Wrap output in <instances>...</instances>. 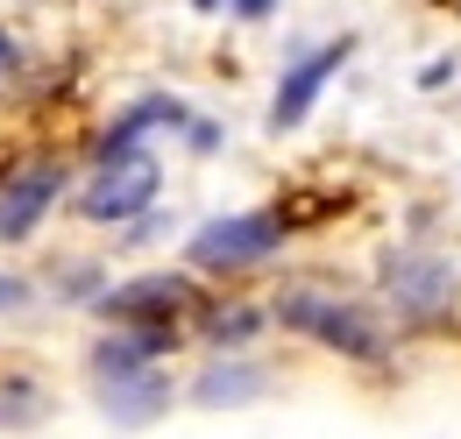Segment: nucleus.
<instances>
[{
    "instance_id": "1",
    "label": "nucleus",
    "mask_w": 461,
    "mask_h": 439,
    "mask_svg": "<svg viewBox=\"0 0 461 439\" xmlns=\"http://www.w3.org/2000/svg\"><path fill=\"white\" fill-rule=\"evenodd\" d=\"M270 319L291 327V333H305L312 347H327V354H341V362H362V369H384V362H391L384 319H376L369 305H355V298H334V291H285V298L270 305Z\"/></svg>"
},
{
    "instance_id": "2",
    "label": "nucleus",
    "mask_w": 461,
    "mask_h": 439,
    "mask_svg": "<svg viewBox=\"0 0 461 439\" xmlns=\"http://www.w3.org/2000/svg\"><path fill=\"white\" fill-rule=\"evenodd\" d=\"M270 255H285V213H270V206L213 213V220H199L192 241H185V263H192L199 276L256 270V263H270Z\"/></svg>"
},
{
    "instance_id": "3",
    "label": "nucleus",
    "mask_w": 461,
    "mask_h": 439,
    "mask_svg": "<svg viewBox=\"0 0 461 439\" xmlns=\"http://www.w3.org/2000/svg\"><path fill=\"white\" fill-rule=\"evenodd\" d=\"M164 192V164L149 149H114L100 157V170L86 177V192L71 199V213L93 220V227H121V220H142L149 199Z\"/></svg>"
},
{
    "instance_id": "4",
    "label": "nucleus",
    "mask_w": 461,
    "mask_h": 439,
    "mask_svg": "<svg viewBox=\"0 0 461 439\" xmlns=\"http://www.w3.org/2000/svg\"><path fill=\"white\" fill-rule=\"evenodd\" d=\"M107 327H149V333H177V312H199V283L177 270H149L114 283L100 305H93Z\"/></svg>"
},
{
    "instance_id": "5",
    "label": "nucleus",
    "mask_w": 461,
    "mask_h": 439,
    "mask_svg": "<svg viewBox=\"0 0 461 439\" xmlns=\"http://www.w3.org/2000/svg\"><path fill=\"white\" fill-rule=\"evenodd\" d=\"M355 57V36H334V43H312V50H298L285 64V78H277V93H270V135H285V128H298L305 113L320 107V93L341 78V64Z\"/></svg>"
},
{
    "instance_id": "6",
    "label": "nucleus",
    "mask_w": 461,
    "mask_h": 439,
    "mask_svg": "<svg viewBox=\"0 0 461 439\" xmlns=\"http://www.w3.org/2000/svg\"><path fill=\"white\" fill-rule=\"evenodd\" d=\"M384 298L404 319H440L455 305V263L426 255V248H391L384 255Z\"/></svg>"
},
{
    "instance_id": "7",
    "label": "nucleus",
    "mask_w": 461,
    "mask_h": 439,
    "mask_svg": "<svg viewBox=\"0 0 461 439\" xmlns=\"http://www.w3.org/2000/svg\"><path fill=\"white\" fill-rule=\"evenodd\" d=\"M58 199H64V170H58V164L14 170V177L0 184V241H29Z\"/></svg>"
},
{
    "instance_id": "8",
    "label": "nucleus",
    "mask_w": 461,
    "mask_h": 439,
    "mask_svg": "<svg viewBox=\"0 0 461 439\" xmlns=\"http://www.w3.org/2000/svg\"><path fill=\"white\" fill-rule=\"evenodd\" d=\"M100 404L114 411L121 426H149L164 404H171V376L164 369H142V376H121V383H100Z\"/></svg>"
},
{
    "instance_id": "9",
    "label": "nucleus",
    "mask_w": 461,
    "mask_h": 439,
    "mask_svg": "<svg viewBox=\"0 0 461 439\" xmlns=\"http://www.w3.org/2000/svg\"><path fill=\"white\" fill-rule=\"evenodd\" d=\"M185 121H192V113L177 107L171 93H142V100L121 113L107 135H100V157H114V149H142V135H149V128H185Z\"/></svg>"
},
{
    "instance_id": "10",
    "label": "nucleus",
    "mask_w": 461,
    "mask_h": 439,
    "mask_svg": "<svg viewBox=\"0 0 461 439\" xmlns=\"http://www.w3.org/2000/svg\"><path fill=\"white\" fill-rule=\"evenodd\" d=\"M192 397H199V404H249V397H263V369H249V362H213Z\"/></svg>"
},
{
    "instance_id": "11",
    "label": "nucleus",
    "mask_w": 461,
    "mask_h": 439,
    "mask_svg": "<svg viewBox=\"0 0 461 439\" xmlns=\"http://www.w3.org/2000/svg\"><path fill=\"white\" fill-rule=\"evenodd\" d=\"M263 327H270V312H256V305H221V312L206 319L213 340H249V333H263Z\"/></svg>"
},
{
    "instance_id": "12",
    "label": "nucleus",
    "mask_w": 461,
    "mask_h": 439,
    "mask_svg": "<svg viewBox=\"0 0 461 439\" xmlns=\"http://www.w3.org/2000/svg\"><path fill=\"white\" fill-rule=\"evenodd\" d=\"M29 305V283H14V276H0V312H22Z\"/></svg>"
},
{
    "instance_id": "13",
    "label": "nucleus",
    "mask_w": 461,
    "mask_h": 439,
    "mask_svg": "<svg viewBox=\"0 0 461 439\" xmlns=\"http://www.w3.org/2000/svg\"><path fill=\"white\" fill-rule=\"evenodd\" d=\"M447 71H455V57H433V64H426V71H419V85H426V93H433V85H440V78H447Z\"/></svg>"
},
{
    "instance_id": "14",
    "label": "nucleus",
    "mask_w": 461,
    "mask_h": 439,
    "mask_svg": "<svg viewBox=\"0 0 461 439\" xmlns=\"http://www.w3.org/2000/svg\"><path fill=\"white\" fill-rule=\"evenodd\" d=\"M270 7H277V0H234V14H241V22H270Z\"/></svg>"
},
{
    "instance_id": "15",
    "label": "nucleus",
    "mask_w": 461,
    "mask_h": 439,
    "mask_svg": "<svg viewBox=\"0 0 461 439\" xmlns=\"http://www.w3.org/2000/svg\"><path fill=\"white\" fill-rule=\"evenodd\" d=\"M192 7H199V14H221V7H234V0H192Z\"/></svg>"
},
{
    "instance_id": "16",
    "label": "nucleus",
    "mask_w": 461,
    "mask_h": 439,
    "mask_svg": "<svg viewBox=\"0 0 461 439\" xmlns=\"http://www.w3.org/2000/svg\"><path fill=\"white\" fill-rule=\"evenodd\" d=\"M7 64H14V43H7V29H0V71H7Z\"/></svg>"
}]
</instances>
